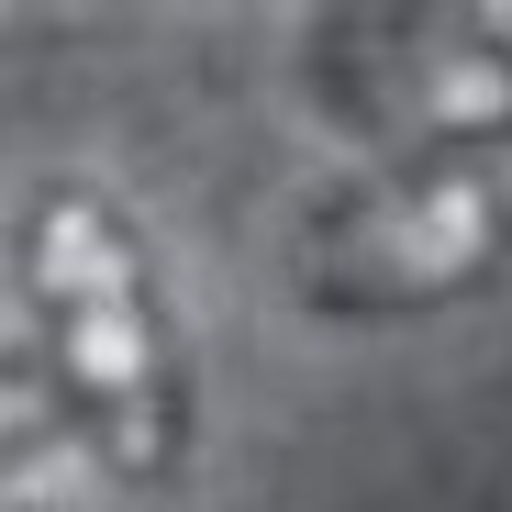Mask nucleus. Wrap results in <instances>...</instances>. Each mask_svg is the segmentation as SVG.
I'll list each match as a JSON object with an SVG mask.
<instances>
[{
  "instance_id": "1",
  "label": "nucleus",
  "mask_w": 512,
  "mask_h": 512,
  "mask_svg": "<svg viewBox=\"0 0 512 512\" xmlns=\"http://www.w3.org/2000/svg\"><path fill=\"white\" fill-rule=\"evenodd\" d=\"M23 279L56 346V390L90 423V446L123 479H167L179 468V357H167L134 223L101 190H45L23 223Z\"/></svg>"
},
{
  "instance_id": "2",
  "label": "nucleus",
  "mask_w": 512,
  "mask_h": 512,
  "mask_svg": "<svg viewBox=\"0 0 512 512\" xmlns=\"http://www.w3.org/2000/svg\"><path fill=\"white\" fill-rule=\"evenodd\" d=\"M512 256V201L479 179V167H412L390 190L334 201L301 234V268L323 301L357 312H412V301H457Z\"/></svg>"
},
{
  "instance_id": "3",
  "label": "nucleus",
  "mask_w": 512,
  "mask_h": 512,
  "mask_svg": "<svg viewBox=\"0 0 512 512\" xmlns=\"http://www.w3.org/2000/svg\"><path fill=\"white\" fill-rule=\"evenodd\" d=\"M323 90L346 101V123H368L390 145H423V167H457V145L512 134V34L346 12L323 34Z\"/></svg>"
}]
</instances>
